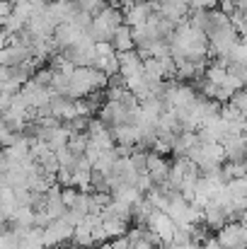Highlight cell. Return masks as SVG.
Returning a JSON list of instances; mask_svg holds the SVG:
<instances>
[{
    "label": "cell",
    "instance_id": "obj_1",
    "mask_svg": "<svg viewBox=\"0 0 247 249\" xmlns=\"http://www.w3.org/2000/svg\"><path fill=\"white\" fill-rule=\"evenodd\" d=\"M109 87V75L99 68H76L68 83V97L82 99L90 97L92 92H102Z\"/></svg>",
    "mask_w": 247,
    "mask_h": 249
},
{
    "label": "cell",
    "instance_id": "obj_2",
    "mask_svg": "<svg viewBox=\"0 0 247 249\" xmlns=\"http://www.w3.org/2000/svg\"><path fill=\"white\" fill-rule=\"evenodd\" d=\"M240 32L235 29V24H226L218 27L213 32H209V41H211V56L213 58H228L230 61V51L238 46L240 41Z\"/></svg>",
    "mask_w": 247,
    "mask_h": 249
},
{
    "label": "cell",
    "instance_id": "obj_3",
    "mask_svg": "<svg viewBox=\"0 0 247 249\" xmlns=\"http://www.w3.org/2000/svg\"><path fill=\"white\" fill-rule=\"evenodd\" d=\"M73 235H76V225L68 218H56L44 228V245L46 249L61 247L66 242H73Z\"/></svg>",
    "mask_w": 247,
    "mask_h": 249
},
{
    "label": "cell",
    "instance_id": "obj_4",
    "mask_svg": "<svg viewBox=\"0 0 247 249\" xmlns=\"http://www.w3.org/2000/svg\"><path fill=\"white\" fill-rule=\"evenodd\" d=\"M148 228L160 237V242H163V247L167 245H172V240H174V232H177V223H174V218L167 213V211H160V208H155L153 211V215L148 218Z\"/></svg>",
    "mask_w": 247,
    "mask_h": 249
},
{
    "label": "cell",
    "instance_id": "obj_5",
    "mask_svg": "<svg viewBox=\"0 0 247 249\" xmlns=\"http://www.w3.org/2000/svg\"><path fill=\"white\" fill-rule=\"evenodd\" d=\"M216 237H218V242H221L223 249H247L243 220H230V223H226L221 230H216Z\"/></svg>",
    "mask_w": 247,
    "mask_h": 249
},
{
    "label": "cell",
    "instance_id": "obj_6",
    "mask_svg": "<svg viewBox=\"0 0 247 249\" xmlns=\"http://www.w3.org/2000/svg\"><path fill=\"white\" fill-rule=\"evenodd\" d=\"M153 12H155V2L153 0H136L133 5L124 7V24H129V27L146 24Z\"/></svg>",
    "mask_w": 247,
    "mask_h": 249
},
{
    "label": "cell",
    "instance_id": "obj_7",
    "mask_svg": "<svg viewBox=\"0 0 247 249\" xmlns=\"http://www.w3.org/2000/svg\"><path fill=\"white\" fill-rule=\"evenodd\" d=\"M153 2H155V12H160L163 17H167L174 24H179L182 19H187L189 12H191V7H189L187 0H153Z\"/></svg>",
    "mask_w": 247,
    "mask_h": 249
},
{
    "label": "cell",
    "instance_id": "obj_8",
    "mask_svg": "<svg viewBox=\"0 0 247 249\" xmlns=\"http://www.w3.org/2000/svg\"><path fill=\"white\" fill-rule=\"evenodd\" d=\"M32 56H34V53H32V46L19 39V41H15V44H10V46H2V51H0V63H2V66H22V63H27Z\"/></svg>",
    "mask_w": 247,
    "mask_h": 249
},
{
    "label": "cell",
    "instance_id": "obj_9",
    "mask_svg": "<svg viewBox=\"0 0 247 249\" xmlns=\"http://www.w3.org/2000/svg\"><path fill=\"white\" fill-rule=\"evenodd\" d=\"M82 34H85V29H80L76 22H61V24L56 27V32H54V41H56V46L63 51V49L76 46V44L80 41Z\"/></svg>",
    "mask_w": 247,
    "mask_h": 249
},
{
    "label": "cell",
    "instance_id": "obj_10",
    "mask_svg": "<svg viewBox=\"0 0 247 249\" xmlns=\"http://www.w3.org/2000/svg\"><path fill=\"white\" fill-rule=\"evenodd\" d=\"M109 128H114V126H119V124H124L126 119H129V109L121 104V102H112V99H104L102 102V107H99V114H97Z\"/></svg>",
    "mask_w": 247,
    "mask_h": 249
},
{
    "label": "cell",
    "instance_id": "obj_11",
    "mask_svg": "<svg viewBox=\"0 0 247 249\" xmlns=\"http://www.w3.org/2000/svg\"><path fill=\"white\" fill-rule=\"evenodd\" d=\"M112 133H114L116 143H121V145H133V148H136V145L141 143V128H138L136 124L124 121V124L114 126V128H112Z\"/></svg>",
    "mask_w": 247,
    "mask_h": 249
},
{
    "label": "cell",
    "instance_id": "obj_12",
    "mask_svg": "<svg viewBox=\"0 0 247 249\" xmlns=\"http://www.w3.org/2000/svg\"><path fill=\"white\" fill-rule=\"evenodd\" d=\"M2 225H5V228H15V230H19V228H34V225H37V208H32V206H19L17 213L12 215V220H5Z\"/></svg>",
    "mask_w": 247,
    "mask_h": 249
},
{
    "label": "cell",
    "instance_id": "obj_13",
    "mask_svg": "<svg viewBox=\"0 0 247 249\" xmlns=\"http://www.w3.org/2000/svg\"><path fill=\"white\" fill-rule=\"evenodd\" d=\"M116 53H126V51H136V39H133V27L129 24H121L112 39Z\"/></svg>",
    "mask_w": 247,
    "mask_h": 249
},
{
    "label": "cell",
    "instance_id": "obj_14",
    "mask_svg": "<svg viewBox=\"0 0 247 249\" xmlns=\"http://www.w3.org/2000/svg\"><path fill=\"white\" fill-rule=\"evenodd\" d=\"M170 167H172V162H167L165 155H158V153L151 150V158H148V172H151V177L155 179V184L167 181V177H170Z\"/></svg>",
    "mask_w": 247,
    "mask_h": 249
},
{
    "label": "cell",
    "instance_id": "obj_15",
    "mask_svg": "<svg viewBox=\"0 0 247 249\" xmlns=\"http://www.w3.org/2000/svg\"><path fill=\"white\" fill-rule=\"evenodd\" d=\"M19 208V201L15 196V189L12 186H2L0 191V213H2V223L5 220H12V215L17 213Z\"/></svg>",
    "mask_w": 247,
    "mask_h": 249
},
{
    "label": "cell",
    "instance_id": "obj_16",
    "mask_svg": "<svg viewBox=\"0 0 247 249\" xmlns=\"http://www.w3.org/2000/svg\"><path fill=\"white\" fill-rule=\"evenodd\" d=\"M112 196L119 198V201H124V203H131V206H133V203H138L146 194H143L136 184H119V186L112 191Z\"/></svg>",
    "mask_w": 247,
    "mask_h": 249
},
{
    "label": "cell",
    "instance_id": "obj_17",
    "mask_svg": "<svg viewBox=\"0 0 247 249\" xmlns=\"http://www.w3.org/2000/svg\"><path fill=\"white\" fill-rule=\"evenodd\" d=\"M129 223L131 220H124V218H104V232L109 240L114 237H121V235H129Z\"/></svg>",
    "mask_w": 247,
    "mask_h": 249
},
{
    "label": "cell",
    "instance_id": "obj_18",
    "mask_svg": "<svg viewBox=\"0 0 247 249\" xmlns=\"http://www.w3.org/2000/svg\"><path fill=\"white\" fill-rule=\"evenodd\" d=\"M95 68H99V71H104L109 78L112 75H116L119 71H121V61H119V53H112V56H99L97 58V63H95Z\"/></svg>",
    "mask_w": 247,
    "mask_h": 249
},
{
    "label": "cell",
    "instance_id": "obj_19",
    "mask_svg": "<svg viewBox=\"0 0 247 249\" xmlns=\"http://www.w3.org/2000/svg\"><path fill=\"white\" fill-rule=\"evenodd\" d=\"M76 2H78V7H80L82 12H90L92 17L99 15V12L109 5V0H76Z\"/></svg>",
    "mask_w": 247,
    "mask_h": 249
},
{
    "label": "cell",
    "instance_id": "obj_20",
    "mask_svg": "<svg viewBox=\"0 0 247 249\" xmlns=\"http://www.w3.org/2000/svg\"><path fill=\"white\" fill-rule=\"evenodd\" d=\"M87 143H90V136H87V133H73V138H71L68 148L80 158V155H85V150H87Z\"/></svg>",
    "mask_w": 247,
    "mask_h": 249
},
{
    "label": "cell",
    "instance_id": "obj_21",
    "mask_svg": "<svg viewBox=\"0 0 247 249\" xmlns=\"http://www.w3.org/2000/svg\"><path fill=\"white\" fill-rule=\"evenodd\" d=\"M0 249H19V232L12 228H5L2 240H0Z\"/></svg>",
    "mask_w": 247,
    "mask_h": 249
},
{
    "label": "cell",
    "instance_id": "obj_22",
    "mask_svg": "<svg viewBox=\"0 0 247 249\" xmlns=\"http://www.w3.org/2000/svg\"><path fill=\"white\" fill-rule=\"evenodd\" d=\"M102 153H104V148L99 145V143H95L92 138H90V143H87V150H85V158L92 162V167H95V162L102 158Z\"/></svg>",
    "mask_w": 247,
    "mask_h": 249
},
{
    "label": "cell",
    "instance_id": "obj_23",
    "mask_svg": "<svg viewBox=\"0 0 247 249\" xmlns=\"http://www.w3.org/2000/svg\"><path fill=\"white\" fill-rule=\"evenodd\" d=\"M221 5V0H189L191 10H216Z\"/></svg>",
    "mask_w": 247,
    "mask_h": 249
},
{
    "label": "cell",
    "instance_id": "obj_24",
    "mask_svg": "<svg viewBox=\"0 0 247 249\" xmlns=\"http://www.w3.org/2000/svg\"><path fill=\"white\" fill-rule=\"evenodd\" d=\"M230 102H233L238 109H243V111L247 114V87L245 89H238V92L233 94V99H230Z\"/></svg>",
    "mask_w": 247,
    "mask_h": 249
},
{
    "label": "cell",
    "instance_id": "obj_25",
    "mask_svg": "<svg viewBox=\"0 0 247 249\" xmlns=\"http://www.w3.org/2000/svg\"><path fill=\"white\" fill-rule=\"evenodd\" d=\"M112 245H114V249H133V242H131V237H129V235L114 237V240H112Z\"/></svg>",
    "mask_w": 247,
    "mask_h": 249
},
{
    "label": "cell",
    "instance_id": "obj_26",
    "mask_svg": "<svg viewBox=\"0 0 247 249\" xmlns=\"http://www.w3.org/2000/svg\"><path fill=\"white\" fill-rule=\"evenodd\" d=\"M15 12V2H10V0H2L0 2V17L5 19V17H10Z\"/></svg>",
    "mask_w": 247,
    "mask_h": 249
},
{
    "label": "cell",
    "instance_id": "obj_27",
    "mask_svg": "<svg viewBox=\"0 0 247 249\" xmlns=\"http://www.w3.org/2000/svg\"><path fill=\"white\" fill-rule=\"evenodd\" d=\"M95 249H114V245H112V240H107V242H99V245H95Z\"/></svg>",
    "mask_w": 247,
    "mask_h": 249
},
{
    "label": "cell",
    "instance_id": "obj_28",
    "mask_svg": "<svg viewBox=\"0 0 247 249\" xmlns=\"http://www.w3.org/2000/svg\"><path fill=\"white\" fill-rule=\"evenodd\" d=\"M68 249H90V247H80V245H73V247H68Z\"/></svg>",
    "mask_w": 247,
    "mask_h": 249
},
{
    "label": "cell",
    "instance_id": "obj_29",
    "mask_svg": "<svg viewBox=\"0 0 247 249\" xmlns=\"http://www.w3.org/2000/svg\"><path fill=\"white\" fill-rule=\"evenodd\" d=\"M51 249H61V247H51Z\"/></svg>",
    "mask_w": 247,
    "mask_h": 249
}]
</instances>
